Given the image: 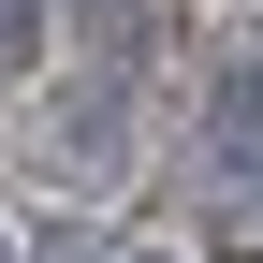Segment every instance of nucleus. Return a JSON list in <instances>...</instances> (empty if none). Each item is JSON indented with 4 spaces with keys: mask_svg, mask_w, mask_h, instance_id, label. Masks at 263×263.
<instances>
[{
    "mask_svg": "<svg viewBox=\"0 0 263 263\" xmlns=\"http://www.w3.org/2000/svg\"><path fill=\"white\" fill-rule=\"evenodd\" d=\"M29 161H59V190H103L117 161H132V88L117 73H73L44 103V132H29Z\"/></svg>",
    "mask_w": 263,
    "mask_h": 263,
    "instance_id": "1",
    "label": "nucleus"
},
{
    "mask_svg": "<svg viewBox=\"0 0 263 263\" xmlns=\"http://www.w3.org/2000/svg\"><path fill=\"white\" fill-rule=\"evenodd\" d=\"M205 176H219V205H263V59H219V88H205Z\"/></svg>",
    "mask_w": 263,
    "mask_h": 263,
    "instance_id": "2",
    "label": "nucleus"
},
{
    "mask_svg": "<svg viewBox=\"0 0 263 263\" xmlns=\"http://www.w3.org/2000/svg\"><path fill=\"white\" fill-rule=\"evenodd\" d=\"M44 29H59V0H0V88L44 59Z\"/></svg>",
    "mask_w": 263,
    "mask_h": 263,
    "instance_id": "3",
    "label": "nucleus"
},
{
    "mask_svg": "<svg viewBox=\"0 0 263 263\" xmlns=\"http://www.w3.org/2000/svg\"><path fill=\"white\" fill-rule=\"evenodd\" d=\"M73 15L103 29V44H146V15H161V0H73Z\"/></svg>",
    "mask_w": 263,
    "mask_h": 263,
    "instance_id": "4",
    "label": "nucleus"
},
{
    "mask_svg": "<svg viewBox=\"0 0 263 263\" xmlns=\"http://www.w3.org/2000/svg\"><path fill=\"white\" fill-rule=\"evenodd\" d=\"M132 263H176V249H132Z\"/></svg>",
    "mask_w": 263,
    "mask_h": 263,
    "instance_id": "5",
    "label": "nucleus"
},
{
    "mask_svg": "<svg viewBox=\"0 0 263 263\" xmlns=\"http://www.w3.org/2000/svg\"><path fill=\"white\" fill-rule=\"evenodd\" d=\"M0 263H15V234H0Z\"/></svg>",
    "mask_w": 263,
    "mask_h": 263,
    "instance_id": "6",
    "label": "nucleus"
}]
</instances>
